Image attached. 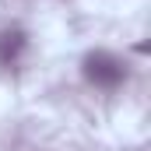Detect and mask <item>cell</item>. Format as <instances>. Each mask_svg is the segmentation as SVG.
Returning a JSON list of instances; mask_svg holds the SVG:
<instances>
[{"label": "cell", "instance_id": "cell-1", "mask_svg": "<svg viewBox=\"0 0 151 151\" xmlns=\"http://www.w3.org/2000/svg\"><path fill=\"white\" fill-rule=\"evenodd\" d=\"M84 77L99 88H116L127 81V63L109 49H95L84 56Z\"/></svg>", "mask_w": 151, "mask_h": 151}, {"label": "cell", "instance_id": "cell-2", "mask_svg": "<svg viewBox=\"0 0 151 151\" xmlns=\"http://www.w3.org/2000/svg\"><path fill=\"white\" fill-rule=\"evenodd\" d=\"M25 49V32L21 28H7L0 32V63H14Z\"/></svg>", "mask_w": 151, "mask_h": 151}]
</instances>
